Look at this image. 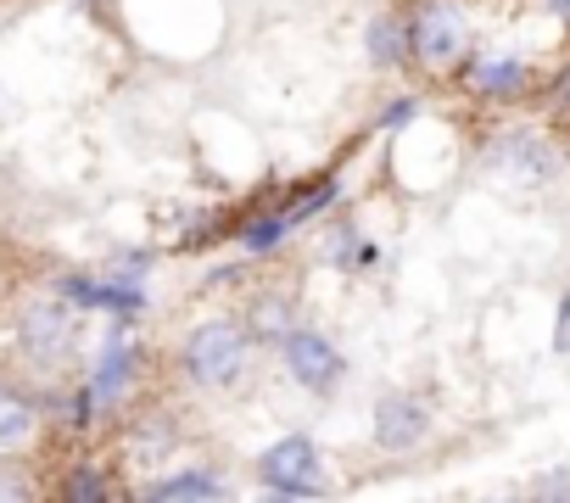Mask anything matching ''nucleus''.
<instances>
[{"label": "nucleus", "mask_w": 570, "mask_h": 503, "mask_svg": "<svg viewBox=\"0 0 570 503\" xmlns=\"http://www.w3.org/2000/svg\"><path fill=\"white\" fill-rule=\"evenodd\" d=\"M246 358H252V336L240 325H229V319L190 331L185 347H179V369L196 386H235L246 375Z\"/></svg>", "instance_id": "nucleus-1"}, {"label": "nucleus", "mask_w": 570, "mask_h": 503, "mask_svg": "<svg viewBox=\"0 0 570 503\" xmlns=\"http://www.w3.org/2000/svg\"><path fill=\"white\" fill-rule=\"evenodd\" d=\"M257 475L279 497H320L325 492V481H320V447L308 436H279L274 447H263Z\"/></svg>", "instance_id": "nucleus-2"}, {"label": "nucleus", "mask_w": 570, "mask_h": 503, "mask_svg": "<svg viewBox=\"0 0 570 503\" xmlns=\"http://www.w3.org/2000/svg\"><path fill=\"white\" fill-rule=\"evenodd\" d=\"M409 23H414V62L425 73H442V68L464 62V18L448 7V0H420Z\"/></svg>", "instance_id": "nucleus-3"}, {"label": "nucleus", "mask_w": 570, "mask_h": 503, "mask_svg": "<svg viewBox=\"0 0 570 503\" xmlns=\"http://www.w3.org/2000/svg\"><path fill=\"white\" fill-rule=\"evenodd\" d=\"M487 168L509 174L514 185H542V179H553L559 157H553V146H548L542 135H531V129H498V135L487 140Z\"/></svg>", "instance_id": "nucleus-4"}, {"label": "nucleus", "mask_w": 570, "mask_h": 503, "mask_svg": "<svg viewBox=\"0 0 570 503\" xmlns=\"http://www.w3.org/2000/svg\"><path fill=\"white\" fill-rule=\"evenodd\" d=\"M279 353H285V369H292V381H303L308 392H336L342 386V353L331 347V336H320V331H292L279 342Z\"/></svg>", "instance_id": "nucleus-5"}, {"label": "nucleus", "mask_w": 570, "mask_h": 503, "mask_svg": "<svg viewBox=\"0 0 570 503\" xmlns=\"http://www.w3.org/2000/svg\"><path fill=\"white\" fill-rule=\"evenodd\" d=\"M68 297H46V303H29L23 319H18V342L35 364H57L68 347H73V314L62 308Z\"/></svg>", "instance_id": "nucleus-6"}, {"label": "nucleus", "mask_w": 570, "mask_h": 503, "mask_svg": "<svg viewBox=\"0 0 570 503\" xmlns=\"http://www.w3.org/2000/svg\"><path fill=\"white\" fill-rule=\"evenodd\" d=\"M431 436V403L420 392H386L375 403V442L386 453H409Z\"/></svg>", "instance_id": "nucleus-7"}, {"label": "nucleus", "mask_w": 570, "mask_h": 503, "mask_svg": "<svg viewBox=\"0 0 570 503\" xmlns=\"http://www.w3.org/2000/svg\"><path fill=\"white\" fill-rule=\"evenodd\" d=\"M135 375H140V347L124 331H112L107 347H101V358H96V369H90V381H85V392L96 397V408H118L129 397Z\"/></svg>", "instance_id": "nucleus-8"}, {"label": "nucleus", "mask_w": 570, "mask_h": 503, "mask_svg": "<svg viewBox=\"0 0 570 503\" xmlns=\"http://www.w3.org/2000/svg\"><path fill=\"white\" fill-rule=\"evenodd\" d=\"M464 90L475 101H520L531 90V62H520V57H475L464 68Z\"/></svg>", "instance_id": "nucleus-9"}, {"label": "nucleus", "mask_w": 570, "mask_h": 503, "mask_svg": "<svg viewBox=\"0 0 570 503\" xmlns=\"http://www.w3.org/2000/svg\"><path fill=\"white\" fill-rule=\"evenodd\" d=\"M57 292L68 297V303H79V308H107V314H140L146 308V292H140V280H85V275H68V280H57Z\"/></svg>", "instance_id": "nucleus-10"}, {"label": "nucleus", "mask_w": 570, "mask_h": 503, "mask_svg": "<svg viewBox=\"0 0 570 503\" xmlns=\"http://www.w3.org/2000/svg\"><path fill=\"white\" fill-rule=\"evenodd\" d=\"M297 331V303L292 297H274V292H263V297H252V308H246V336L252 342H285Z\"/></svg>", "instance_id": "nucleus-11"}, {"label": "nucleus", "mask_w": 570, "mask_h": 503, "mask_svg": "<svg viewBox=\"0 0 570 503\" xmlns=\"http://www.w3.org/2000/svg\"><path fill=\"white\" fill-rule=\"evenodd\" d=\"M342 196V179L336 174H320V179H308V185H292L285 196H274L268 207H279L292 224H308V218H320V213H331V201Z\"/></svg>", "instance_id": "nucleus-12"}, {"label": "nucleus", "mask_w": 570, "mask_h": 503, "mask_svg": "<svg viewBox=\"0 0 570 503\" xmlns=\"http://www.w3.org/2000/svg\"><path fill=\"white\" fill-rule=\"evenodd\" d=\"M297 224L285 218L279 207H268V201H257V213L252 218H240V229H235V240L252 251V258H268V251H279V240L292 235Z\"/></svg>", "instance_id": "nucleus-13"}, {"label": "nucleus", "mask_w": 570, "mask_h": 503, "mask_svg": "<svg viewBox=\"0 0 570 503\" xmlns=\"http://www.w3.org/2000/svg\"><path fill=\"white\" fill-rule=\"evenodd\" d=\"M370 57H375V68H403L414 57V23L397 18V12L375 18L370 23Z\"/></svg>", "instance_id": "nucleus-14"}, {"label": "nucleus", "mask_w": 570, "mask_h": 503, "mask_svg": "<svg viewBox=\"0 0 570 503\" xmlns=\"http://www.w3.org/2000/svg\"><path fill=\"white\" fill-rule=\"evenodd\" d=\"M229 486L218 481V470H179V475H163L151 481L140 497H157V503H190V497H224Z\"/></svg>", "instance_id": "nucleus-15"}, {"label": "nucleus", "mask_w": 570, "mask_h": 503, "mask_svg": "<svg viewBox=\"0 0 570 503\" xmlns=\"http://www.w3.org/2000/svg\"><path fill=\"white\" fill-rule=\"evenodd\" d=\"M179 442V431H174V420H140L135 431H129V447H135V458H163L168 447Z\"/></svg>", "instance_id": "nucleus-16"}, {"label": "nucleus", "mask_w": 570, "mask_h": 503, "mask_svg": "<svg viewBox=\"0 0 570 503\" xmlns=\"http://www.w3.org/2000/svg\"><path fill=\"white\" fill-rule=\"evenodd\" d=\"M29 425H35V403H29V397H18L12 386H0V442L29 436Z\"/></svg>", "instance_id": "nucleus-17"}, {"label": "nucleus", "mask_w": 570, "mask_h": 503, "mask_svg": "<svg viewBox=\"0 0 570 503\" xmlns=\"http://www.w3.org/2000/svg\"><path fill=\"white\" fill-rule=\"evenodd\" d=\"M62 497H73V503H85V497H112V481H107L101 464H73V475L62 481Z\"/></svg>", "instance_id": "nucleus-18"}, {"label": "nucleus", "mask_w": 570, "mask_h": 503, "mask_svg": "<svg viewBox=\"0 0 570 503\" xmlns=\"http://www.w3.org/2000/svg\"><path fill=\"white\" fill-rule=\"evenodd\" d=\"M224 229H229V218H224V213H207V218H196V224L179 235V246H185V251H202V246H207V240H218Z\"/></svg>", "instance_id": "nucleus-19"}, {"label": "nucleus", "mask_w": 570, "mask_h": 503, "mask_svg": "<svg viewBox=\"0 0 570 503\" xmlns=\"http://www.w3.org/2000/svg\"><path fill=\"white\" fill-rule=\"evenodd\" d=\"M414 112H420V101L414 96H397V101L381 107V129H403V124H414Z\"/></svg>", "instance_id": "nucleus-20"}, {"label": "nucleus", "mask_w": 570, "mask_h": 503, "mask_svg": "<svg viewBox=\"0 0 570 503\" xmlns=\"http://www.w3.org/2000/svg\"><path fill=\"white\" fill-rule=\"evenodd\" d=\"M531 497H570V470H553V475L531 481Z\"/></svg>", "instance_id": "nucleus-21"}, {"label": "nucleus", "mask_w": 570, "mask_h": 503, "mask_svg": "<svg viewBox=\"0 0 570 503\" xmlns=\"http://www.w3.org/2000/svg\"><path fill=\"white\" fill-rule=\"evenodd\" d=\"M146 269H151L146 251H124V258H112V275H118V280H140Z\"/></svg>", "instance_id": "nucleus-22"}, {"label": "nucleus", "mask_w": 570, "mask_h": 503, "mask_svg": "<svg viewBox=\"0 0 570 503\" xmlns=\"http://www.w3.org/2000/svg\"><path fill=\"white\" fill-rule=\"evenodd\" d=\"M548 107H553L559 118H570V68H559V79L548 85Z\"/></svg>", "instance_id": "nucleus-23"}, {"label": "nucleus", "mask_w": 570, "mask_h": 503, "mask_svg": "<svg viewBox=\"0 0 570 503\" xmlns=\"http://www.w3.org/2000/svg\"><path fill=\"white\" fill-rule=\"evenodd\" d=\"M553 347L570 353V292L559 297V319H553Z\"/></svg>", "instance_id": "nucleus-24"}, {"label": "nucleus", "mask_w": 570, "mask_h": 503, "mask_svg": "<svg viewBox=\"0 0 570 503\" xmlns=\"http://www.w3.org/2000/svg\"><path fill=\"white\" fill-rule=\"evenodd\" d=\"M29 492H35V486H29L18 470H0V497H29Z\"/></svg>", "instance_id": "nucleus-25"}, {"label": "nucleus", "mask_w": 570, "mask_h": 503, "mask_svg": "<svg viewBox=\"0 0 570 503\" xmlns=\"http://www.w3.org/2000/svg\"><path fill=\"white\" fill-rule=\"evenodd\" d=\"M548 7H553V12H559V18L570 23V0H548Z\"/></svg>", "instance_id": "nucleus-26"}]
</instances>
